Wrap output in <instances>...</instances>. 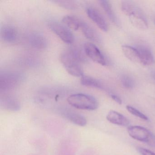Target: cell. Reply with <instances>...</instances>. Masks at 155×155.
<instances>
[{
    "label": "cell",
    "instance_id": "cell-17",
    "mask_svg": "<svg viewBox=\"0 0 155 155\" xmlns=\"http://www.w3.org/2000/svg\"><path fill=\"white\" fill-rule=\"evenodd\" d=\"M122 49L124 55L130 60L132 62L140 63L139 54L136 48L124 45L122 46Z\"/></svg>",
    "mask_w": 155,
    "mask_h": 155
},
{
    "label": "cell",
    "instance_id": "cell-19",
    "mask_svg": "<svg viewBox=\"0 0 155 155\" xmlns=\"http://www.w3.org/2000/svg\"><path fill=\"white\" fill-rule=\"evenodd\" d=\"M99 2L110 20L113 23L117 24V19L114 13L110 2L106 1V0H101V1H100Z\"/></svg>",
    "mask_w": 155,
    "mask_h": 155
},
{
    "label": "cell",
    "instance_id": "cell-6",
    "mask_svg": "<svg viewBox=\"0 0 155 155\" xmlns=\"http://www.w3.org/2000/svg\"><path fill=\"white\" fill-rule=\"evenodd\" d=\"M48 27L61 41L68 44L74 41V37L69 28L58 21H51L48 22Z\"/></svg>",
    "mask_w": 155,
    "mask_h": 155
},
{
    "label": "cell",
    "instance_id": "cell-14",
    "mask_svg": "<svg viewBox=\"0 0 155 155\" xmlns=\"http://www.w3.org/2000/svg\"><path fill=\"white\" fill-rule=\"evenodd\" d=\"M107 119L110 123L118 126L127 127L130 124L126 117L115 110H110L107 115Z\"/></svg>",
    "mask_w": 155,
    "mask_h": 155
},
{
    "label": "cell",
    "instance_id": "cell-23",
    "mask_svg": "<svg viewBox=\"0 0 155 155\" xmlns=\"http://www.w3.org/2000/svg\"><path fill=\"white\" fill-rule=\"evenodd\" d=\"M138 152L141 155H155V153L149 150L144 148L139 147L137 149Z\"/></svg>",
    "mask_w": 155,
    "mask_h": 155
},
{
    "label": "cell",
    "instance_id": "cell-26",
    "mask_svg": "<svg viewBox=\"0 0 155 155\" xmlns=\"http://www.w3.org/2000/svg\"></svg>",
    "mask_w": 155,
    "mask_h": 155
},
{
    "label": "cell",
    "instance_id": "cell-13",
    "mask_svg": "<svg viewBox=\"0 0 155 155\" xmlns=\"http://www.w3.org/2000/svg\"><path fill=\"white\" fill-rule=\"evenodd\" d=\"M80 28L87 39L97 43L101 42V38L99 34L87 22L82 21Z\"/></svg>",
    "mask_w": 155,
    "mask_h": 155
},
{
    "label": "cell",
    "instance_id": "cell-18",
    "mask_svg": "<svg viewBox=\"0 0 155 155\" xmlns=\"http://www.w3.org/2000/svg\"><path fill=\"white\" fill-rule=\"evenodd\" d=\"M81 83L83 86L99 89L104 90L105 88L101 81L92 77L84 75L81 77Z\"/></svg>",
    "mask_w": 155,
    "mask_h": 155
},
{
    "label": "cell",
    "instance_id": "cell-22",
    "mask_svg": "<svg viewBox=\"0 0 155 155\" xmlns=\"http://www.w3.org/2000/svg\"><path fill=\"white\" fill-rule=\"evenodd\" d=\"M127 110L131 113L132 115L136 116V117H138L143 120H148V118L147 116H146L145 114L142 113V112H140L139 110H138L137 109L131 106L128 105L126 107Z\"/></svg>",
    "mask_w": 155,
    "mask_h": 155
},
{
    "label": "cell",
    "instance_id": "cell-7",
    "mask_svg": "<svg viewBox=\"0 0 155 155\" xmlns=\"http://www.w3.org/2000/svg\"><path fill=\"white\" fill-rule=\"evenodd\" d=\"M85 54L93 61L102 66H106L107 61L99 49L91 43H85L84 46Z\"/></svg>",
    "mask_w": 155,
    "mask_h": 155
},
{
    "label": "cell",
    "instance_id": "cell-12",
    "mask_svg": "<svg viewBox=\"0 0 155 155\" xmlns=\"http://www.w3.org/2000/svg\"><path fill=\"white\" fill-rule=\"evenodd\" d=\"M136 48L139 54L140 63L145 66H150L153 64L154 56L148 48L143 45H139Z\"/></svg>",
    "mask_w": 155,
    "mask_h": 155
},
{
    "label": "cell",
    "instance_id": "cell-11",
    "mask_svg": "<svg viewBox=\"0 0 155 155\" xmlns=\"http://www.w3.org/2000/svg\"><path fill=\"white\" fill-rule=\"evenodd\" d=\"M28 40L30 45L37 49H44L48 46L47 38L41 33L32 32L29 35Z\"/></svg>",
    "mask_w": 155,
    "mask_h": 155
},
{
    "label": "cell",
    "instance_id": "cell-20",
    "mask_svg": "<svg viewBox=\"0 0 155 155\" xmlns=\"http://www.w3.org/2000/svg\"><path fill=\"white\" fill-rule=\"evenodd\" d=\"M122 86L127 89H132L135 86V81L131 77L128 75H123L120 79Z\"/></svg>",
    "mask_w": 155,
    "mask_h": 155
},
{
    "label": "cell",
    "instance_id": "cell-24",
    "mask_svg": "<svg viewBox=\"0 0 155 155\" xmlns=\"http://www.w3.org/2000/svg\"><path fill=\"white\" fill-rule=\"evenodd\" d=\"M110 97L112 98V99L115 101L118 104H120V105H121L122 104V100L118 96L114 95V94H110Z\"/></svg>",
    "mask_w": 155,
    "mask_h": 155
},
{
    "label": "cell",
    "instance_id": "cell-1",
    "mask_svg": "<svg viewBox=\"0 0 155 155\" xmlns=\"http://www.w3.org/2000/svg\"><path fill=\"white\" fill-rule=\"evenodd\" d=\"M85 56L81 51L71 48L63 51L61 55V61L67 71L75 77H82L83 70L81 63L85 61Z\"/></svg>",
    "mask_w": 155,
    "mask_h": 155
},
{
    "label": "cell",
    "instance_id": "cell-5",
    "mask_svg": "<svg viewBox=\"0 0 155 155\" xmlns=\"http://www.w3.org/2000/svg\"><path fill=\"white\" fill-rule=\"evenodd\" d=\"M127 131L132 138L155 148V135L146 128L139 126H130L128 128Z\"/></svg>",
    "mask_w": 155,
    "mask_h": 155
},
{
    "label": "cell",
    "instance_id": "cell-10",
    "mask_svg": "<svg viewBox=\"0 0 155 155\" xmlns=\"http://www.w3.org/2000/svg\"><path fill=\"white\" fill-rule=\"evenodd\" d=\"M0 105L4 109L10 111H18L21 108L20 103L18 99L9 95L1 96Z\"/></svg>",
    "mask_w": 155,
    "mask_h": 155
},
{
    "label": "cell",
    "instance_id": "cell-9",
    "mask_svg": "<svg viewBox=\"0 0 155 155\" xmlns=\"http://www.w3.org/2000/svg\"><path fill=\"white\" fill-rule=\"evenodd\" d=\"M87 14L89 18L103 31H107L108 24L102 14L95 8L89 7L87 8Z\"/></svg>",
    "mask_w": 155,
    "mask_h": 155
},
{
    "label": "cell",
    "instance_id": "cell-25",
    "mask_svg": "<svg viewBox=\"0 0 155 155\" xmlns=\"http://www.w3.org/2000/svg\"><path fill=\"white\" fill-rule=\"evenodd\" d=\"M151 76H152V78L155 81V70L152 71V73H151Z\"/></svg>",
    "mask_w": 155,
    "mask_h": 155
},
{
    "label": "cell",
    "instance_id": "cell-3",
    "mask_svg": "<svg viewBox=\"0 0 155 155\" xmlns=\"http://www.w3.org/2000/svg\"><path fill=\"white\" fill-rule=\"evenodd\" d=\"M67 100L70 105L79 109L94 110L98 107V102L96 98L88 94H72L68 97Z\"/></svg>",
    "mask_w": 155,
    "mask_h": 155
},
{
    "label": "cell",
    "instance_id": "cell-21",
    "mask_svg": "<svg viewBox=\"0 0 155 155\" xmlns=\"http://www.w3.org/2000/svg\"><path fill=\"white\" fill-rule=\"evenodd\" d=\"M53 2L59 6L68 9H75L78 7L76 2L72 1H55Z\"/></svg>",
    "mask_w": 155,
    "mask_h": 155
},
{
    "label": "cell",
    "instance_id": "cell-16",
    "mask_svg": "<svg viewBox=\"0 0 155 155\" xmlns=\"http://www.w3.org/2000/svg\"><path fill=\"white\" fill-rule=\"evenodd\" d=\"M82 21L76 16L72 15L65 16L62 19V22L68 28L75 31L80 28Z\"/></svg>",
    "mask_w": 155,
    "mask_h": 155
},
{
    "label": "cell",
    "instance_id": "cell-15",
    "mask_svg": "<svg viewBox=\"0 0 155 155\" xmlns=\"http://www.w3.org/2000/svg\"><path fill=\"white\" fill-rule=\"evenodd\" d=\"M64 117L70 121L79 126H86L87 120L84 116L79 113L70 110H65L62 113Z\"/></svg>",
    "mask_w": 155,
    "mask_h": 155
},
{
    "label": "cell",
    "instance_id": "cell-2",
    "mask_svg": "<svg viewBox=\"0 0 155 155\" xmlns=\"http://www.w3.org/2000/svg\"><path fill=\"white\" fill-rule=\"evenodd\" d=\"M121 8L124 13L129 18L133 26L139 29L147 28L148 23L146 17L138 7L129 2H124Z\"/></svg>",
    "mask_w": 155,
    "mask_h": 155
},
{
    "label": "cell",
    "instance_id": "cell-8",
    "mask_svg": "<svg viewBox=\"0 0 155 155\" xmlns=\"http://www.w3.org/2000/svg\"><path fill=\"white\" fill-rule=\"evenodd\" d=\"M0 35L2 40L8 43H15L18 38V32L17 29L8 24H4L2 26Z\"/></svg>",
    "mask_w": 155,
    "mask_h": 155
},
{
    "label": "cell",
    "instance_id": "cell-4",
    "mask_svg": "<svg viewBox=\"0 0 155 155\" xmlns=\"http://www.w3.org/2000/svg\"><path fill=\"white\" fill-rule=\"evenodd\" d=\"M24 76L18 71H1L0 74V91L8 92L18 87L24 80Z\"/></svg>",
    "mask_w": 155,
    "mask_h": 155
}]
</instances>
